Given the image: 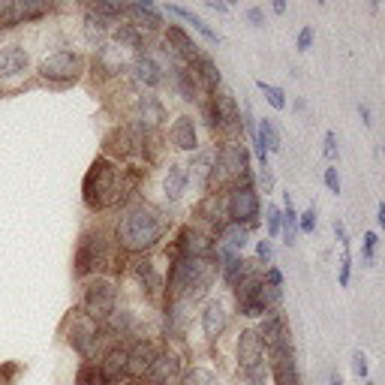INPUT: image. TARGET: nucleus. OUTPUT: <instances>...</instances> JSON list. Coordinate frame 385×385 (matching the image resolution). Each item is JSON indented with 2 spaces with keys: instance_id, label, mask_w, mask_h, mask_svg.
Listing matches in <instances>:
<instances>
[{
  "instance_id": "f257e3e1",
  "label": "nucleus",
  "mask_w": 385,
  "mask_h": 385,
  "mask_svg": "<svg viewBox=\"0 0 385 385\" xmlns=\"http://www.w3.org/2000/svg\"><path fill=\"white\" fill-rule=\"evenodd\" d=\"M166 229H169V223L154 205H148V202H130V205H123L121 217L115 223V238L111 241L123 253L142 256L163 241Z\"/></svg>"
},
{
  "instance_id": "f03ea898",
  "label": "nucleus",
  "mask_w": 385,
  "mask_h": 385,
  "mask_svg": "<svg viewBox=\"0 0 385 385\" xmlns=\"http://www.w3.org/2000/svg\"><path fill=\"white\" fill-rule=\"evenodd\" d=\"M220 274V262L214 256H202V259H172L169 265V280H166V292L169 301H187L196 304L202 295H208V289L214 286V280Z\"/></svg>"
},
{
  "instance_id": "7ed1b4c3",
  "label": "nucleus",
  "mask_w": 385,
  "mask_h": 385,
  "mask_svg": "<svg viewBox=\"0 0 385 385\" xmlns=\"http://www.w3.org/2000/svg\"><path fill=\"white\" fill-rule=\"evenodd\" d=\"M82 202L87 211H106L121 202V169L109 157H97L82 181Z\"/></svg>"
},
{
  "instance_id": "20e7f679",
  "label": "nucleus",
  "mask_w": 385,
  "mask_h": 385,
  "mask_svg": "<svg viewBox=\"0 0 385 385\" xmlns=\"http://www.w3.org/2000/svg\"><path fill=\"white\" fill-rule=\"evenodd\" d=\"M111 259V235L106 229H85L78 238V250H75V277L85 280L90 274H99Z\"/></svg>"
},
{
  "instance_id": "39448f33",
  "label": "nucleus",
  "mask_w": 385,
  "mask_h": 385,
  "mask_svg": "<svg viewBox=\"0 0 385 385\" xmlns=\"http://www.w3.org/2000/svg\"><path fill=\"white\" fill-rule=\"evenodd\" d=\"M259 211H262L259 192L253 187V175L247 172V175H241L238 184L229 187V196H226V220L241 226V229H253L259 223Z\"/></svg>"
},
{
  "instance_id": "423d86ee",
  "label": "nucleus",
  "mask_w": 385,
  "mask_h": 385,
  "mask_svg": "<svg viewBox=\"0 0 385 385\" xmlns=\"http://www.w3.org/2000/svg\"><path fill=\"white\" fill-rule=\"evenodd\" d=\"M247 160H250V154H247V148L238 142H226L220 151H214V172H211V190L208 192H223L226 187L238 184L241 175L250 172V169H247Z\"/></svg>"
},
{
  "instance_id": "0eeeda50",
  "label": "nucleus",
  "mask_w": 385,
  "mask_h": 385,
  "mask_svg": "<svg viewBox=\"0 0 385 385\" xmlns=\"http://www.w3.org/2000/svg\"><path fill=\"white\" fill-rule=\"evenodd\" d=\"M39 78L49 85H73L78 75L85 73V58L73 49H61L51 51L49 58L39 61Z\"/></svg>"
},
{
  "instance_id": "6e6552de",
  "label": "nucleus",
  "mask_w": 385,
  "mask_h": 385,
  "mask_svg": "<svg viewBox=\"0 0 385 385\" xmlns=\"http://www.w3.org/2000/svg\"><path fill=\"white\" fill-rule=\"evenodd\" d=\"M118 304V289L109 277L97 274L85 283V295H82V313H87L90 319H109L115 313Z\"/></svg>"
},
{
  "instance_id": "1a4fd4ad",
  "label": "nucleus",
  "mask_w": 385,
  "mask_h": 385,
  "mask_svg": "<svg viewBox=\"0 0 385 385\" xmlns=\"http://www.w3.org/2000/svg\"><path fill=\"white\" fill-rule=\"evenodd\" d=\"M70 346L75 349L78 355H85V358H90L97 353V343H99V325H97V319H90L87 313H82V310H75V313H70Z\"/></svg>"
},
{
  "instance_id": "9d476101",
  "label": "nucleus",
  "mask_w": 385,
  "mask_h": 385,
  "mask_svg": "<svg viewBox=\"0 0 385 385\" xmlns=\"http://www.w3.org/2000/svg\"><path fill=\"white\" fill-rule=\"evenodd\" d=\"M247 241H250V238H247V229H241V226H235V223H223L217 229V235L211 238V256L223 265V262H229V259L241 256Z\"/></svg>"
},
{
  "instance_id": "9b49d317",
  "label": "nucleus",
  "mask_w": 385,
  "mask_h": 385,
  "mask_svg": "<svg viewBox=\"0 0 385 385\" xmlns=\"http://www.w3.org/2000/svg\"><path fill=\"white\" fill-rule=\"evenodd\" d=\"M265 365V346H262V337L253 328H244L241 337H238V370L244 373V377H250V373L262 370Z\"/></svg>"
},
{
  "instance_id": "f8f14e48",
  "label": "nucleus",
  "mask_w": 385,
  "mask_h": 385,
  "mask_svg": "<svg viewBox=\"0 0 385 385\" xmlns=\"http://www.w3.org/2000/svg\"><path fill=\"white\" fill-rule=\"evenodd\" d=\"M181 377V355L175 353V349H157V355L151 361V367L145 370V382L148 385H169V382H175Z\"/></svg>"
},
{
  "instance_id": "ddd939ff",
  "label": "nucleus",
  "mask_w": 385,
  "mask_h": 385,
  "mask_svg": "<svg viewBox=\"0 0 385 385\" xmlns=\"http://www.w3.org/2000/svg\"><path fill=\"white\" fill-rule=\"evenodd\" d=\"M259 337H262V346L271 349V353H283V349H292L286 316H283L280 310L268 313L265 319H262V325H259Z\"/></svg>"
},
{
  "instance_id": "4468645a",
  "label": "nucleus",
  "mask_w": 385,
  "mask_h": 385,
  "mask_svg": "<svg viewBox=\"0 0 385 385\" xmlns=\"http://www.w3.org/2000/svg\"><path fill=\"white\" fill-rule=\"evenodd\" d=\"M142 142H145V135L139 130H133V127H115L109 135H106V154L103 157H121V160H127V157L133 154H139L142 151Z\"/></svg>"
},
{
  "instance_id": "2eb2a0df",
  "label": "nucleus",
  "mask_w": 385,
  "mask_h": 385,
  "mask_svg": "<svg viewBox=\"0 0 385 385\" xmlns=\"http://www.w3.org/2000/svg\"><path fill=\"white\" fill-rule=\"evenodd\" d=\"M30 70V54L25 45L9 42L0 45V82H13V78H21Z\"/></svg>"
},
{
  "instance_id": "dca6fc26",
  "label": "nucleus",
  "mask_w": 385,
  "mask_h": 385,
  "mask_svg": "<svg viewBox=\"0 0 385 385\" xmlns=\"http://www.w3.org/2000/svg\"><path fill=\"white\" fill-rule=\"evenodd\" d=\"M229 319H232L229 307L220 298H211L202 307V334H205V341H220L226 334V328H229Z\"/></svg>"
},
{
  "instance_id": "f3484780",
  "label": "nucleus",
  "mask_w": 385,
  "mask_h": 385,
  "mask_svg": "<svg viewBox=\"0 0 385 385\" xmlns=\"http://www.w3.org/2000/svg\"><path fill=\"white\" fill-rule=\"evenodd\" d=\"M133 121H135V127H139L142 135H148V133H154V130L163 127L166 106H163L157 97L145 94V97H139V103H135V118H133Z\"/></svg>"
},
{
  "instance_id": "a211bd4d",
  "label": "nucleus",
  "mask_w": 385,
  "mask_h": 385,
  "mask_svg": "<svg viewBox=\"0 0 385 385\" xmlns=\"http://www.w3.org/2000/svg\"><path fill=\"white\" fill-rule=\"evenodd\" d=\"M166 49L175 54V61L187 63V66L196 63V58L202 54V49H199L196 42H192V37H190V33L181 28V25H169V28H166Z\"/></svg>"
},
{
  "instance_id": "6ab92c4d",
  "label": "nucleus",
  "mask_w": 385,
  "mask_h": 385,
  "mask_svg": "<svg viewBox=\"0 0 385 385\" xmlns=\"http://www.w3.org/2000/svg\"><path fill=\"white\" fill-rule=\"evenodd\" d=\"M127 365H130V346L115 343V346H109L106 353H103V361H99V373L106 377L109 385H115V382H121L123 377H127Z\"/></svg>"
},
{
  "instance_id": "aec40b11",
  "label": "nucleus",
  "mask_w": 385,
  "mask_h": 385,
  "mask_svg": "<svg viewBox=\"0 0 385 385\" xmlns=\"http://www.w3.org/2000/svg\"><path fill=\"white\" fill-rule=\"evenodd\" d=\"M130 73L133 78L139 82L142 87H160L166 82V73H163V66L157 63L154 54H135V61L130 63Z\"/></svg>"
},
{
  "instance_id": "412c9836",
  "label": "nucleus",
  "mask_w": 385,
  "mask_h": 385,
  "mask_svg": "<svg viewBox=\"0 0 385 385\" xmlns=\"http://www.w3.org/2000/svg\"><path fill=\"white\" fill-rule=\"evenodd\" d=\"M211 103H214V111H217L220 130H241V109H238L229 90H214Z\"/></svg>"
},
{
  "instance_id": "4be33fe9",
  "label": "nucleus",
  "mask_w": 385,
  "mask_h": 385,
  "mask_svg": "<svg viewBox=\"0 0 385 385\" xmlns=\"http://www.w3.org/2000/svg\"><path fill=\"white\" fill-rule=\"evenodd\" d=\"M169 145L175 151H196L199 148V135H196V121L190 115H181L169 127Z\"/></svg>"
},
{
  "instance_id": "5701e85b",
  "label": "nucleus",
  "mask_w": 385,
  "mask_h": 385,
  "mask_svg": "<svg viewBox=\"0 0 385 385\" xmlns=\"http://www.w3.org/2000/svg\"><path fill=\"white\" fill-rule=\"evenodd\" d=\"M211 172H214V151H199L187 166V181L192 184V190L208 192L211 190Z\"/></svg>"
},
{
  "instance_id": "b1692460",
  "label": "nucleus",
  "mask_w": 385,
  "mask_h": 385,
  "mask_svg": "<svg viewBox=\"0 0 385 385\" xmlns=\"http://www.w3.org/2000/svg\"><path fill=\"white\" fill-rule=\"evenodd\" d=\"M127 16L133 18L130 25L135 30H160L163 28V18H160V9H157L151 0H142V4H127Z\"/></svg>"
},
{
  "instance_id": "393cba45",
  "label": "nucleus",
  "mask_w": 385,
  "mask_h": 385,
  "mask_svg": "<svg viewBox=\"0 0 385 385\" xmlns=\"http://www.w3.org/2000/svg\"><path fill=\"white\" fill-rule=\"evenodd\" d=\"M157 349L160 346H154L151 341H135L133 346H130V365H127V377H133V379H139V377H145V370L151 367V361H154V355H157Z\"/></svg>"
},
{
  "instance_id": "a878e982",
  "label": "nucleus",
  "mask_w": 385,
  "mask_h": 385,
  "mask_svg": "<svg viewBox=\"0 0 385 385\" xmlns=\"http://www.w3.org/2000/svg\"><path fill=\"white\" fill-rule=\"evenodd\" d=\"M196 217L202 223L217 226V229L223 223H229V220H226V196H223V192H205V199L196 205Z\"/></svg>"
},
{
  "instance_id": "bb28decb",
  "label": "nucleus",
  "mask_w": 385,
  "mask_h": 385,
  "mask_svg": "<svg viewBox=\"0 0 385 385\" xmlns=\"http://www.w3.org/2000/svg\"><path fill=\"white\" fill-rule=\"evenodd\" d=\"M187 187H190V181H187V166L169 163L166 178H163V192H166V199H169V202H181V199H184V192H187Z\"/></svg>"
},
{
  "instance_id": "cd10ccee",
  "label": "nucleus",
  "mask_w": 385,
  "mask_h": 385,
  "mask_svg": "<svg viewBox=\"0 0 385 385\" xmlns=\"http://www.w3.org/2000/svg\"><path fill=\"white\" fill-rule=\"evenodd\" d=\"M172 85L178 90V97L187 99V103H196L199 99V82L187 63H172Z\"/></svg>"
},
{
  "instance_id": "c85d7f7f",
  "label": "nucleus",
  "mask_w": 385,
  "mask_h": 385,
  "mask_svg": "<svg viewBox=\"0 0 385 385\" xmlns=\"http://www.w3.org/2000/svg\"><path fill=\"white\" fill-rule=\"evenodd\" d=\"M94 70L99 75H121V70H127V63L121 61V49H118V45H99L97 54H94Z\"/></svg>"
},
{
  "instance_id": "c756f323",
  "label": "nucleus",
  "mask_w": 385,
  "mask_h": 385,
  "mask_svg": "<svg viewBox=\"0 0 385 385\" xmlns=\"http://www.w3.org/2000/svg\"><path fill=\"white\" fill-rule=\"evenodd\" d=\"M192 70V75H196V82L202 85V87H208L211 94L220 87V82H223V75H220V66L214 63V58H208V54H199L196 58V63L190 66Z\"/></svg>"
},
{
  "instance_id": "7c9ffc66",
  "label": "nucleus",
  "mask_w": 385,
  "mask_h": 385,
  "mask_svg": "<svg viewBox=\"0 0 385 385\" xmlns=\"http://www.w3.org/2000/svg\"><path fill=\"white\" fill-rule=\"evenodd\" d=\"M166 13L169 16H175V18H181V21H187V25L196 30V33H202L208 42H220V33L217 30H211L208 25H205V18H199L192 9H187V6H178V4H166Z\"/></svg>"
},
{
  "instance_id": "2f4dec72",
  "label": "nucleus",
  "mask_w": 385,
  "mask_h": 385,
  "mask_svg": "<svg viewBox=\"0 0 385 385\" xmlns=\"http://www.w3.org/2000/svg\"><path fill=\"white\" fill-rule=\"evenodd\" d=\"M133 271H135V277H139L142 286L148 289V295H160V289H163V277H160V271L154 268V262H151L148 256L139 259Z\"/></svg>"
},
{
  "instance_id": "473e14b6",
  "label": "nucleus",
  "mask_w": 385,
  "mask_h": 385,
  "mask_svg": "<svg viewBox=\"0 0 385 385\" xmlns=\"http://www.w3.org/2000/svg\"><path fill=\"white\" fill-rule=\"evenodd\" d=\"M111 25V21H106V18H99V16H94V13H90V9H87V16H85V39L90 42V45H97V49H99V45H106V37H109V28Z\"/></svg>"
},
{
  "instance_id": "72a5a7b5",
  "label": "nucleus",
  "mask_w": 385,
  "mask_h": 385,
  "mask_svg": "<svg viewBox=\"0 0 385 385\" xmlns=\"http://www.w3.org/2000/svg\"><path fill=\"white\" fill-rule=\"evenodd\" d=\"M253 142L256 145H262V148L268 151V157L271 154H277L280 148H283V142H280V133H277V127H274V121H259V130L253 133Z\"/></svg>"
},
{
  "instance_id": "f704fd0d",
  "label": "nucleus",
  "mask_w": 385,
  "mask_h": 385,
  "mask_svg": "<svg viewBox=\"0 0 385 385\" xmlns=\"http://www.w3.org/2000/svg\"><path fill=\"white\" fill-rule=\"evenodd\" d=\"M283 205L280 211H283V223H280V232H283V241H286L289 247L295 244V235H298V211H295V205H292V199H289V192L283 196Z\"/></svg>"
},
{
  "instance_id": "c9c22d12",
  "label": "nucleus",
  "mask_w": 385,
  "mask_h": 385,
  "mask_svg": "<svg viewBox=\"0 0 385 385\" xmlns=\"http://www.w3.org/2000/svg\"><path fill=\"white\" fill-rule=\"evenodd\" d=\"M115 42H118V49H130L135 54H142L145 49V33L142 30H135L133 25H121L115 30Z\"/></svg>"
},
{
  "instance_id": "e433bc0d",
  "label": "nucleus",
  "mask_w": 385,
  "mask_h": 385,
  "mask_svg": "<svg viewBox=\"0 0 385 385\" xmlns=\"http://www.w3.org/2000/svg\"><path fill=\"white\" fill-rule=\"evenodd\" d=\"M45 13H49V4H37V0L13 4V25H21V21H33V18H42Z\"/></svg>"
},
{
  "instance_id": "4c0bfd02",
  "label": "nucleus",
  "mask_w": 385,
  "mask_h": 385,
  "mask_svg": "<svg viewBox=\"0 0 385 385\" xmlns=\"http://www.w3.org/2000/svg\"><path fill=\"white\" fill-rule=\"evenodd\" d=\"M181 385H220L217 373L208 367H190L184 377H181Z\"/></svg>"
},
{
  "instance_id": "58836bf2",
  "label": "nucleus",
  "mask_w": 385,
  "mask_h": 385,
  "mask_svg": "<svg viewBox=\"0 0 385 385\" xmlns=\"http://www.w3.org/2000/svg\"><path fill=\"white\" fill-rule=\"evenodd\" d=\"M75 382H78V385H109L106 377L99 373V365H94V361H85V365L78 367Z\"/></svg>"
},
{
  "instance_id": "ea45409f",
  "label": "nucleus",
  "mask_w": 385,
  "mask_h": 385,
  "mask_svg": "<svg viewBox=\"0 0 385 385\" xmlns=\"http://www.w3.org/2000/svg\"><path fill=\"white\" fill-rule=\"evenodd\" d=\"M256 87L262 90V97L268 99V106H271V109H277V111H283V109H286V94H283L280 87L268 85V82H256Z\"/></svg>"
},
{
  "instance_id": "a19ab883",
  "label": "nucleus",
  "mask_w": 385,
  "mask_h": 385,
  "mask_svg": "<svg viewBox=\"0 0 385 385\" xmlns=\"http://www.w3.org/2000/svg\"><path fill=\"white\" fill-rule=\"evenodd\" d=\"M280 223H283V211L277 205H265V226H268V238L280 235Z\"/></svg>"
},
{
  "instance_id": "79ce46f5",
  "label": "nucleus",
  "mask_w": 385,
  "mask_h": 385,
  "mask_svg": "<svg viewBox=\"0 0 385 385\" xmlns=\"http://www.w3.org/2000/svg\"><path fill=\"white\" fill-rule=\"evenodd\" d=\"M377 244H379V235L365 232V241H361V247H365V262H373V259H377Z\"/></svg>"
},
{
  "instance_id": "37998d69",
  "label": "nucleus",
  "mask_w": 385,
  "mask_h": 385,
  "mask_svg": "<svg viewBox=\"0 0 385 385\" xmlns=\"http://www.w3.org/2000/svg\"><path fill=\"white\" fill-rule=\"evenodd\" d=\"M274 259V247H271V241L265 238V241H256V262H271Z\"/></svg>"
},
{
  "instance_id": "c03bdc74",
  "label": "nucleus",
  "mask_w": 385,
  "mask_h": 385,
  "mask_svg": "<svg viewBox=\"0 0 385 385\" xmlns=\"http://www.w3.org/2000/svg\"><path fill=\"white\" fill-rule=\"evenodd\" d=\"M298 229H301V232H313V229H316V211H313V208H307L304 214H298Z\"/></svg>"
},
{
  "instance_id": "a18cd8bd",
  "label": "nucleus",
  "mask_w": 385,
  "mask_h": 385,
  "mask_svg": "<svg viewBox=\"0 0 385 385\" xmlns=\"http://www.w3.org/2000/svg\"><path fill=\"white\" fill-rule=\"evenodd\" d=\"M325 187L331 190L334 196L341 192V175H337V169H334V166H328V169H325Z\"/></svg>"
},
{
  "instance_id": "49530a36",
  "label": "nucleus",
  "mask_w": 385,
  "mask_h": 385,
  "mask_svg": "<svg viewBox=\"0 0 385 385\" xmlns=\"http://www.w3.org/2000/svg\"><path fill=\"white\" fill-rule=\"evenodd\" d=\"M353 370H355V377L367 379V355L365 353H353Z\"/></svg>"
},
{
  "instance_id": "de8ad7c7",
  "label": "nucleus",
  "mask_w": 385,
  "mask_h": 385,
  "mask_svg": "<svg viewBox=\"0 0 385 385\" xmlns=\"http://www.w3.org/2000/svg\"><path fill=\"white\" fill-rule=\"evenodd\" d=\"M349 274H353V256H349V250H343V259H341V286H349Z\"/></svg>"
},
{
  "instance_id": "09e8293b",
  "label": "nucleus",
  "mask_w": 385,
  "mask_h": 385,
  "mask_svg": "<svg viewBox=\"0 0 385 385\" xmlns=\"http://www.w3.org/2000/svg\"><path fill=\"white\" fill-rule=\"evenodd\" d=\"M202 115H205V123L211 130H220V121H217V111H214V103L205 99V106H202Z\"/></svg>"
},
{
  "instance_id": "8fccbe9b",
  "label": "nucleus",
  "mask_w": 385,
  "mask_h": 385,
  "mask_svg": "<svg viewBox=\"0 0 385 385\" xmlns=\"http://www.w3.org/2000/svg\"><path fill=\"white\" fill-rule=\"evenodd\" d=\"M298 51H310V45H313V28L307 25V28H301V33H298Z\"/></svg>"
},
{
  "instance_id": "3c124183",
  "label": "nucleus",
  "mask_w": 385,
  "mask_h": 385,
  "mask_svg": "<svg viewBox=\"0 0 385 385\" xmlns=\"http://www.w3.org/2000/svg\"><path fill=\"white\" fill-rule=\"evenodd\" d=\"M337 154H341V151H337V135L328 130L325 133V157H328V160H337Z\"/></svg>"
},
{
  "instance_id": "603ef678",
  "label": "nucleus",
  "mask_w": 385,
  "mask_h": 385,
  "mask_svg": "<svg viewBox=\"0 0 385 385\" xmlns=\"http://www.w3.org/2000/svg\"><path fill=\"white\" fill-rule=\"evenodd\" d=\"M262 283H265V286L280 289V286H283V274H280V268H268V271H265V277H262Z\"/></svg>"
},
{
  "instance_id": "864d4df0",
  "label": "nucleus",
  "mask_w": 385,
  "mask_h": 385,
  "mask_svg": "<svg viewBox=\"0 0 385 385\" xmlns=\"http://www.w3.org/2000/svg\"><path fill=\"white\" fill-rule=\"evenodd\" d=\"M244 16H247V21H250L253 28H265V13H262V9H259V6H250Z\"/></svg>"
},
{
  "instance_id": "5fc2aeb1",
  "label": "nucleus",
  "mask_w": 385,
  "mask_h": 385,
  "mask_svg": "<svg viewBox=\"0 0 385 385\" xmlns=\"http://www.w3.org/2000/svg\"><path fill=\"white\" fill-rule=\"evenodd\" d=\"M334 235H337V241H341L343 250H349V235H346V229H343L341 220H334Z\"/></svg>"
},
{
  "instance_id": "6e6d98bb",
  "label": "nucleus",
  "mask_w": 385,
  "mask_h": 385,
  "mask_svg": "<svg viewBox=\"0 0 385 385\" xmlns=\"http://www.w3.org/2000/svg\"><path fill=\"white\" fill-rule=\"evenodd\" d=\"M250 385H265V370H256V373H250Z\"/></svg>"
},
{
  "instance_id": "4d7b16f0",
  "label": "nucleus",
  "mask_w": 385,
  "mask_h": 385,
  "mask_svg": "<svg viewBox=\"0 0 385 385\" xmlns=\"http://www.w3.org/2000/svg\"><path fill=\"white\" fill-rule=\"evenodd\" d=\"M358 115H361V121H365L367 127L373 123V115H370V109H367V106H358Z\"/></svg>"
},
{
  "instance_id": "13d9d810",
  "label": "nucleus",
  "mask_w": 385,
  "mask_h": 385,
  "mask_svg": "<svg viewBox=\"0 0 385 385\" xmlns=\"http://www.w3.org/2000/svg\"><path fill=\"white\" fill-rule=\"evenodd\" d=\"M208 6L214 9V13H226V9H229L226 4H220V0H208Z\"/></svg>"
},
{
  "instance_id": "bf43d9fd",
  "label": "nucleus",
  "mask_w": 385,
  "mask_h": 385,
  "mask_svg": "<svg viewBox=\"0 0 385 385\" xmlns=\"http://www.w3.org/2000/svg\"><path fill=\"white\" fill-rule=\"evenodd\" d=\"M377 223L385 226V202H379V205H377Z\"/></svg>"
},
{
  "instance_id": "052dcab7",
  "label": "nucleus",
  "mask_w": 385,
  "mask_h": 385,
  "mask_svg": "<svg viewBox=\"0 0 385 385\" xmlns=\"http://www.w3.org/2000/svg\"><path fill=\"white\" fill-rule=\"evenodd\" d=\"M328 385H343V377L337 370H331V377H328Z\"/></svg>"
},
{
  "instance_id": "680f3d73",
  "label": "nucleus",
  "mask_w": 385,
  "mask_h": 385,
  "mask_svg": "<svg viewBox=\"0 0 385 385\" xmlns=\"http://www.w3.org/2000/svg\"><path fill=\"white\" fill-rule=\"evenodd\" d=\"M274 13H277V16L286 13V4H283V0H277V4H274Z\"/></svg>"
},
{
  "instance_id": "e2e57ef3",
  "label": "nucleus",
  "mask_w": 385,
  "mask_h": 385,
  "mask_svg": "<svg viewBox=\"0 0 385 385\" xmlns=\"http://www.w3.org/2000/svg\"><path fill=\"white\" fill-rule=\"evenodd\" d=\"M121 385H139V382H135V379H130V382H121Z\"/></svg>"
},
{
  "instance_id": "0e129e2a",
  "label": "nucleus",
  "mask_w": 385,
  "mask_h": 385,
  "mask_svg": "<svg viewBox=\"0 0 385 385\" xmlns=\"http://www.w3.org/2000/svg\"><path fill=\"white\" fill-rule=\"evenodd\" d=\"M365 385H373V382H365Z\"/></svg>"
}]
</instances>
